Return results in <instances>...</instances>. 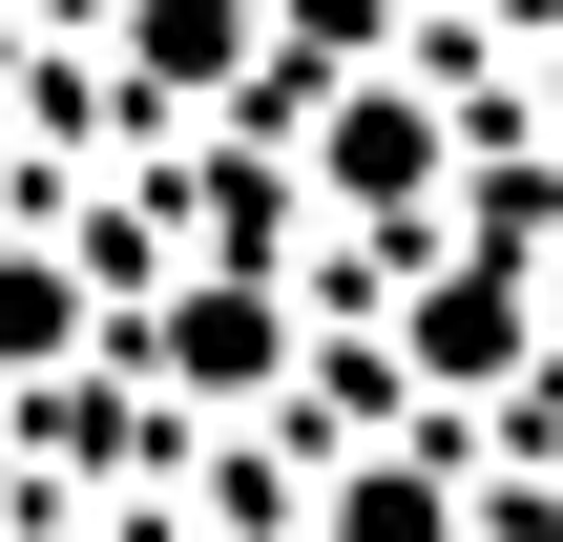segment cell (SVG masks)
Returning a JSON list of instances; mask_svg holds the SVG:
<instances>
[{"label": "cell", "mask_w": 563, "mask_h": 542, "mask_svg": "<svg viewBox=\"0 0 563 542\" xmlns=\"http://www.w3.org/2000/svg\"><path fill=\"white\" fill-rule=\"evenodd\" d=\"M167 376H188V397H251V376H272V313H251V292H188V313H167Z\"/></svg>", "instance_id": "6da1fadb"}, {"label": "cell", "mask_w": 563, "mask_h": 542, "mask_svg": "<svg viewBox=\"0 0 563 542\" xmlns=\"http://www.w3.org/2000/svg\"><path fill=\"white\" fill-rule=\"evenodd\" d=\"M418 167H439V125H418L397 84H376V104H334V188H376V209H397Z\"/></svg>", "instance_id": "7a4b0ae2"}, {"label": "cell", "mask_w": 563, "mask_h": 542, "mask_svg": "<svg viewBox=\"0 0 563 542\" xmlns=\"http://www.w3.org/2000/svg\"><path fill=\"white\" fill-rule=\"evenodd\" d=\"M63 313H84L63 272H0V376H21V355H63Z\"/></svg>", "instance_id": "3957f363"}, {"label": "cell", "mask_w": 563, "mask_h": 542, "mask_svg": "<svg viewBox=\"0 0 563 542\" xmlns=\"http://www.w3.org/2000/svg\"><path fill=\"white\" fill-rule=\"evenodd\" d=\"M334 542H439V480H355V501H334Z\"/></svg>", "instance_id": "277c9868"}, {"label": "cell", "mask_w": 563, "mask_h": 542, "mask_svg": "<svg viewBox=\"0 0 563 542\" xmlns=\"http://www.w3.org/2000/svg\"><path fill=\"white\" fill-rule=\"evenodd\" d=\"M501 21H563V0H501Z\"/></svg>", "instance_id": "5b68a950"}]
</instances>
